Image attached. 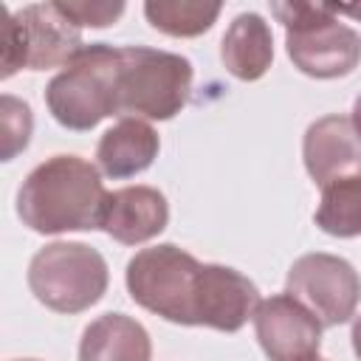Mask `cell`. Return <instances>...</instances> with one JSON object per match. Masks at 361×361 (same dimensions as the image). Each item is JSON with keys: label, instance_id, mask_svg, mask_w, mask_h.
<instances>
[{"label": "cell", "instance_id": "cell-18", "mask_svg": "<svg viewBox=\"0 0 361 361\" xmlns=\"http://www.w3.org/2000/svg\"><path fill=\"white\" fill-rule=\"evenodd\" d=\"M62 14H68L76 25L90 28H107L124 14V3H107V0H56Z\"/></svg>", "mask_w": 361, "mask_h": 361}, {"label": "cell", "instance_id": "cell-3", "mask_svg": "<svg viewBox=\"0 0 361 361\" xmlns=\"http://www.w3.org/2000/svg\"><path fill=\"white\" fill-rule=\"evenodd\" d=\"M192 62L180 54L124 45L116 62V116L169 121L192 96Z\"/></svg>", "mask_w": 361, "mask_h": 361}, {"label": "cell", "instance_id": "cell-20", "mask_svg": "<svg viewBox=\"0 0 361 361\" xmlns=\"http://www.w3.org/2000/svg\"><path fill=\"white\" fill-rule=\"evenodd\" d=\"M336 14H350V17H358L361 20V6H330Z\"/></svg>", "mask_w": 361, "mask_h": 361}, {"label": "cell", "instance_id": "cell-7", "mask_svg": "<svg viewBox=\"0 0 361 361\" xmlns=\"http://www.w3.org/2000/svg\"><path fill=\"white\" fill-rule=\"evenodd\" d=\"M85 48L79 25L56 3H31L6 17L3 25V79L20 68H65Z\"/></svg>", "mask_w": 361, "mask_h": 361}, {"label": "cell", "instance_id": "cell-2", "mask_svg": "<svg viewBox=\"0 0 361 361\" xmlns=\"http://www.w3.org/2000/svg\"><path fill=\"white\" fill-rule=\"evenodd\" d=\"M99 169L79 155H51L34 166L20 192L17 214L37 234L99 228L107 203Z\"/></svg>", "mask_w": 361, "mask_h": 361}, {"label": "cell", "instance_id": "cell-5", "mask_svg": "<svg viewBox=\"0 0 361 361\" xmlns=\"http://www.w3.org/2000/svg\"><path fill=\"white\" fill-rule=\"evenodd\" d=\"M116 45H85L45 87V104L54 121L65 130L87 133L102 118L116 116Z\"/></svg>", "mask_w": 361, "mask_h": 361}, {"label": "cell", "instance_id": "cell-22", "mask_svg": "<svg viewBox=\"0 0 361 361\" xmlns=\"http://www.w3.org/2000/svg\"><path fill=\"white\" fill-rule=\"evenodd\" d=\"M14 361H37V358H14Z\"/></svg>", "mask_w": 361, "mask_h": 361}, {"label": "cell", "instance_id": "cell-13", "mask_svg": "<svg viewBox=\"0 0 361 361\" xmlns=\"http://www.w3.org/2000/svg\"><path fill=\"white\" fill-rule=\"evenodd\" d=\"M220 59L226 71L240 82H257L274 62V34L265 17L257 11L237 14L220 42Z\"/></svg>", "mask_w": 361, "mask_h": 361}, {"label": "cell", "instance_id": "cell-1", "mask_svg": "<svg viewBox=\"0 0 361 361\" xmlns=\"http://www.w3.org/2000/svg\"><path fill=\"white\" fill-rule=\"evenodd\" d=\"M124 282L135 305L186 327L237 333L259 305V290L245 274L200 262L175 243L141 248L127 262Z\"/></svg>", "mask_w": 361, "mask_h": 361}, {"label": "cell", "instance_id": "cell-16", "mask_svg": "<svg viewBox=\"0 0 361 361\" xmlns=\"http://www.w3.org/2000/svg\"><path fill=\"white\" fill-rule=\"evenodd\" d=\"M220 3L203 0H147L144 17L149 25L169 37H200L206 34L214 20L220 17Z\"/></svg>", "mask_w": 361, "mask_h": 361}, {"label": "cell", "instance_id": "cell-19", "mask_svg": "<svg viewBox=\"0 0 361 361\" xmlns=\"http://www.w3.org/2000/svg\"><path fill=\"white\" fill-rule=\"evenodd\" d=\"M350 341H353V353H355V358L361 361V316L353 322V333H350Z\"/></svg>", "mask_w": 361, "mask_h": 361}, {"label": "cell", "instance_id": "cell-21", "mask_svg": "<svg viewBox=\"0 0 361 361\" xmlns=\"http://www.w3.org/2000/svg\"><path fill=\"white\" fill-rule=\"evenodd\" d=\"M353 124H355L358 133H361V93H358V99L353 102Z\"/></svg>", "mask_w": 361, "mask_h": 361}, {"label": "cell", "instance_id": "cell-10", "mask_svg": "<svg viewBox=\"0 0 361 361\" xmlns=\"http://www.w3.org/2000/svg\"><path fill=\"white\" fill-rule=\"evenodd\" d=\"M302 158L307 175L319 186L361 175V133L350 116H322L305 130Z\"/></svg>", "mask_w": 361, "mask_h": 361}, {"label": "cell", "instance_id": "cell-4", "mask_svg": "<svg viewBox=\"0 0 361 361\" xmlns=\"http://www.w3.org/2000/svg\"><path fill=\"white\" fill-rule=\"evenodd\" d=\"M271 14L285 25V48L305 76L338 79L361 62V34L344 25L322 3H271Z\"/></svg>", "mask_w": 361, "mask_h": 361}, {"label": "cell", "instance_id": "cell-11", "mask_svg": "<svg viewBox=\"0 0 361 361\" xmlns=\"http://www.w3.org/2000/svg\"><path fill=\"white\" fill-rule=\"evenodd\" d=\"M169 223V203L155 186H124L107 195L99 228L121 245L158 237Z\"/></svg>", "mask_w": 361, "mask_h": 361}, {"label": "cell", "instance_id": "cell-17", "mask_svg": "<svg viewBox=\"0 0 361 361\" xmlns=\"http://www.w3.org/2000/svg\"><path fill=\"white\" fill-rule=\"evenodd\" d=\"M31 107L14 96H3V161H11L17 152L28 147L31 138Z\"/></svg>", "mask_w": 361, "mask_h": 361}, {"label": "cell", "instance_id": "cell-15", "mask_svg": "<svg viewBox=\"0 0 361 361\" xmlns=\"http://www.w3.org/2000/svg\"><path fill=\"white\" fill-rule=\"evenodd\" d=\"M316 226L330 237H358L361 234V175L338 178L322 186V200L313 214Z\"/></svg>", "mask_w": 361, "mask_h": 361}, {"label": "cell", "instance_id": "cell-9", "mask_svg": "<svg viewBox=\"0 0 361 361\" xmlns=\"http://www.w3.org/2000/svg\"><path fill=\"white\" fill-rule=\"evenodd\" d=\"M254 333L268 361H313L322 347V322L290 293L268 296L254 310Z\"/></svg>", "mask_w": 361, "mask_h": 361}, {"label": "cell", "instance_id": "cell-12", "mask_svg": "<svg viewBox=\"0 0 361 361\" xmlns=\"http://www.w3.org/2000/svg\"><path fill=\"white\" fill-rule=\"evenodd\" d=\"M158 149H161V138L149 121L118 118V124H113L99 138L96 161L107 178L124 180V178H133L149 169L152 161L158 158Z\"/></svg>", "mask_w": 361, "mask_h": 361}, {"label": "cell", "instance_id": "cell-14", "mask_svg": "<svg viewBox=\"0 0 361 361\" xmlns=\"http://www.w3.org/2000/svg\"><path fill=\"white\" fill-rule=\"evenodd\" d=\"M79 361H152V341L147 327L133 316L104 313L85 327Z\"/></svg>", "mask_w": 361, "mask_h": 361}, {"label": "cell", "instance_id": "cell-23", "mask_svg": "<svg viewBox=\"0 0 361 361\" xmlns=\"http://www.w3.org/2000/svg\"><path fill=\"white\" fill-rule=\"evenodd\" d=\"M313 361H324V358H313Z\"/></svg>", "mask_w": 361, "mask_h": 361}, {"label": "cell", "instance_id": "cell-8", "mask_svg": "<svg viewBox=\"0 0 361 361\" xmlns=\"http://www.w3.org/2000/svg\"><path fill=\"white\" fill-rule=\"evenodd\" d=\"M285 288V293L302 302L322 322V327H338L350 322L361 302L358 271L344 257L327 251H313L293 259Z\"/></svg>", "mask_w": 361, "mask_h": 361}, {"label": "cell", "instance_id": "cell-6", "mask_svg": "<svg viewBox=\"0 0 361 361\" xmlns=\"http://www.w3.org/2000/svg\"><path fill=\"white\" fill-rule=\"evenodd\" d=\"M110 282L104 257L71 240L42 245L28 262V288L54 313H82L93 307Z\"/></svg>", "mask_w": 361, "mask_h": 361}]
</instances>
